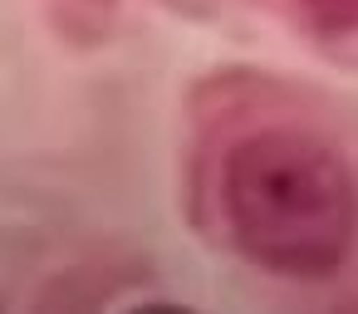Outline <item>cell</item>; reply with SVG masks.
I'll return each instance as SVG.
<instances>
[{
  "instance_id": "obj_1",
  "label": "cell",
  "mask_w": 358,
  "mask_h": 314,
  "mask_svg": "<svg viewBox=\"0 0 358 314\" xmlns=\"http://www.w3.org/2000/svg\"><path fill=\"white\" fill-rule=\"evenodd\" d=\"M221 216L250 265L324 280L353 250L358 182L329 143L299 128H265L226 152Z\"/></svg>"
},
{
  "instance_id": "obj_3",
  "label": "cell",
  "mask_w": 358,
  "mask_h": 314,
  "mask_svg": "<svg viewBox=\"0 0 358 314\" xmlns=\"http://www.w3.org/2000/svg\"><path fill=\"white\" fill-rule=\"evenodd\" d=\"M59 6L69 10V25L74 30H99L118 10V0H59Z\"/></svg>"
},
{
  "instance_id": "obj_2",
  "label": "cell",
  "mask_w": 358,
  "mask_h": 314,
  "mask_svg": "<svg viewBox=\"0 0 358 314\" xmlns=\"http://www.w3.org/2000/svg\"><path fill=\"white\" fill-rule=\"evenodd\" d=\"M299 10L324 30H358V0H299Z\"/></svg>"
}]
</instances>
